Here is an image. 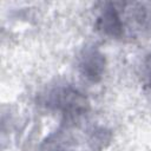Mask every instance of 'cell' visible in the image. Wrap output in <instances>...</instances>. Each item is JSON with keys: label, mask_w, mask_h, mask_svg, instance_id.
<instances>
[{"label": "cell", "mask_w": 151, "mask_h": 151, "mask_svg": "<svg viewBox=\"0 0 151 151\" xmlns=\"http://www.w3.org/2000/svg\"><path fill=\"white\" fill-rule=\"evenodd\" d=\"M111 139V132L87 120V116L64 119L61 126L50 134L41 151H101Z\"/></svg>", "instance_id": "obj_1"}, {"label": "cell", "mask_w": 151, "mask_h": 151, "mask_svg": "<svg viewBox=\"0 0 151 151\" xmlns=\"http://www.w3.org/2000/svg\"><path fill=\"white\" fill-rule=\"evenodd\" d=\"M144 77L146 85L151 88V53L147 55L144 63Z\"/></svg>", "instance_id": "obj_4"}, {"label": "cell", "mask_w": 151, "mask_h": 151, "mask_svg": "<svg viewBox=\"0 0 151 151\" xmlns=\"http://www.w3.org/2000/svg\"><path fill=\"white\" fill-rule=\"evenodd\" d=\"M105 55L97 46H86L78 61V67L81 77L91 83H98L105 71Z\"/></svg>", "instance_id": "obj_3"}, {"label": "cell", "mask_w": 151, "mask_h": 151, "mask_svg": "<svg viewBox=\"0 0 151 151\" xmlns=\"http://www.w3.org/2000/svg\"><path fill=\"white\" fill-rule=\"evenodd\" d=\"M41 103L47 109L58 111L64 119H76L87 116L90 101L85 94L72 86H57L41 97Z\"/></svg>", "instance_id": "obj_2"}]
</instances>
